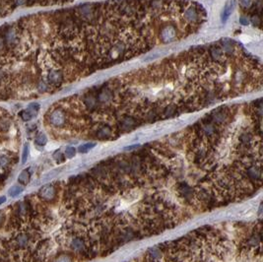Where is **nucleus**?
I'll return each mask as SVG.
<instances>
[{
	"mask_svg": "<svg viewBox=\"0 0 263 262\" xmlns=\"http://www.w3.org/2000/svg\"><path fill=\"white\" fill-rule=\"evenodd\" d=\"M56 194V190L55 187L52 184H45L43 187L39 189V195L42 199L45 200V201H51L54 199Z\"/></svg>",
	"mask_w": 263,
	"mask_h": 262,
	"instance_id": "nucleus-1",
	"label": "nucleus"
},
{
	"mask_svg": "<svg viewBox=\"0 0 263 262\" xmlns=\"http://www.w3.org/2000/svg\"><path fill=\"white\" fill-rule=\"evenodd\" d=\"M49 120H50V123L56 126V127H59V126H62L64 124L65 122V115L64 113L61 112V110H54V112L50 114V117H49Z\"/></svg>",
	"mask_w": 263,
	"mask_h": 262,
	"instance_id": "nucleus-2",
	"label": "nucleus"
},
{
	"mask_svg": "<svg viewBox=\"0 0 263 262\" xmlns=\"http://www.w3.org/2000/svg\"><path fill=\"white\" fill-rule=\"evenodd\" d=\"M161 37H162V39L165 43H169V42H171V40H174L175 38V28L171 27V26H169L166 29H164L162 34H161Z\"/></svg>",
	"mask_w": 263,
	"mask_h": 262,
	"instance_id": "nucleus-3",
	"label": "nucleus"
},
{
	"mask_svg": "<svg viewBox=\"0 0 263 262\" xmlns=\"http://www.w3.org/2000/svg\"><path fill=\"white\" fill-rule=\"evenodd\" d=\"M184 17L188 22L194 23V22H196L197 19H198V14H197L195 9H194L193 7H190V8L186 9V11L184 12Z\"/></svg>",
	"mask_w": 263,
	"mask_h": 262,
	"instance_id": "nucleus-4",
	"label": "nucleus"
},
{
	"mask_svg": "<svg viewBox=\"0 0 263 262\" xmlns=\"http://www.w3.org/2000/svg\"><path fill=\"white\" fill-rule=\"evenodd\" d=\"M233 7H234V4L232 2L228 3L226 5V7L224 8V11H223V13H222V17H221V20L223 23H226L227 20L230 18V16L233 12Z\"/></svg>",
	"mask_w": 263,
	"mask_h": 262,
	"instance_id": "nucleus-5",
	"label": "nucleus"
},
{
	"mask_svg": "<svg viewBox=\"0 0 263 262\" xmlns=\"http://www.w3.org/2000/svg\"><path fill=\"white\" fill-rule=\"evenodd\" d=\"M30 178H31V174H30V172H29V170H24V171H22L21 173L19 174L18 182L23 184V185H27L29 182H30Z\"/></svg>",
	"mask_w": 263,
	"mask_h": 262,
	"instance_id": "nucleus-6",
	"label": "nucleus"
},
{
	"mask_svg": "<svg viewBox=\"0 0 263 262\" xmlns=\"http://www.w3.org/2000/svg\"><path fill=\"white\" fill-rule=\"evenodd\" d=\"M37 113H35L34 112H32V110H30V109H26V110H22V112L20 113V116L22 117V119L24 120V121H29V120H31L34 116H35Z\"/></svg>",
	"mask_w": 263,
	"mask_h": 262,
	"instance_id": "nucleus-7",
	"label": "nucleus"
},
{
	"mask_svg": "<svg viewBox=\"0 0 263 262\" xmlns=\"http://www.w3.org/2000/svg\"><path fill=\"white\" fill-rule=\"evenodd\" d=\"M111 135V128L107 127V126L102 127L101 129L98 131V137L102 138V139L107 138V137H110Z\"/></svg>",
	"mask_w": 263,
	"mask_h": 262,
	"instance_id": "nucleus-8",
	"label": "nucleus"
},
{
	"mask_svg": "<svg viewBox=\"0 0 263 262\" xmlns=\"http://www.w3.org/2000/svg\"><path fill=\"white\" fill-rule=\"evenodd\" d=\"M22 191H23V187H21L19 185H13L12 187H10V189L8 190V195L11 197H16L19 194H21Z\"/></svg>",
	"mask_w": 263,
	"mask_h": 262,
	"instance_id": "nucleus-9",
	"label": "nucleus"
},
{
	"mask_svg": "<svg viewBox=\"0 0 263 262\" xmlns=\"http://www.w3.org/2000/svg\"><path fill=\"white\" fill-rule=\"evenodd\" d=\"M61 79V74L58 71H52L48 75V80L51 83H57Z\"/></svg>",
	"mask_w": 263,
	"mask_h": 262,
	"instance_id": "nucleus-10",
	"label": "nucleus"
},
{
	"mask_svg": "<svg viewBox=\"0 0 263 262\" xmlns=\"http://www.w3.org/2000/svg\"><path fill=\"white\" fill-rule=\"evenodd\" d=\"M35 142H36L37 145H39V146H44L48 142V138L43 134V133H39V134L36 137Z\"/></svg>",
	"mask_w": 263,
	"mask_h": 262,
	"instance_id": "nucleus-11",
	"label": "nucleus"
},
{
	"mask_svg": "<svg viewBox=\"0 0 263 262\" xmlns=\"http://www.w3.org/2000/svg\"><path fill=\"white\" fill-rule=\"evenodd\" d=\"M96 146V143H87V144H83L82 146H80L78 151L80 153H87L88 151H90L91 149H93Z\"/></svg>",
	"mask_w": 263,
	"mask_h": 262,
	"instance_id": "nucleus-12",
	"label": "nucleus"
},
{
	"mask_svg": "<svg viewBox=\"0 0 263 262\" xmlns=\"http://www.w3.org/2000/svg\"><path fill=\"white\" fill-rule=\"evenodd\" d=\"M83 246H84L83 241L80 240V238H75V240H73V241H72V247H73L74 249H76V250H81V249H83Z\"/></svg>",
	"mask_w": 263,
	"mask_h": 262,
	"instance_id": "nucleus-13",
	"label": "nucleus"
},
{
	"mask_svg": "<svg viewBox=\"0 0 263 262\" xmlns=\"http://www.w3.org/2000/svg\"><path fill=\"white\" fill-rule=\"evenodd\" d=\"M29 152H30V149H29V145L25 144L24 149H23V154H22V164H25L28 160L29 157Z\"/></svg>",
	"mask_w": 263,
	"mask_h": 262,
	"instance_id": "nucleus-14",
	"label": "nucleus"
},
{
	"mask_svg": "<svg viewBox=\"0 0 263 262\" xmlns=\"http://www.w3.org/2000/svg\"><path fill=\"white\" fill-rule=\"evenodd\" d=\"M134 125V120L132 118H125L123 121H122V127L125 128V129H129V128H131Z\"/></svg>",
	"mask_w": 263,
	"mask_h": 262,
	"instance_id": "nucleus-15",
	"label": "nucleus"
},
{
	"mask_svg": "<svg viewBox=\"0 0 263 262\" xmlns=\"http://www.w3.org/2000/svg\"><path fill=\"white\" fill-rule=\"evenodd\" d=\"M17 242H18L19 246H25L28 243V237L26 235H21L17 238Z\"/></svg>",
	"mask_w": 263,
	"mask_h": 262,
	"instance_id": "nucleus-16",
	"label": "nucleus"
},
{
	"mask_svg": "<svg viewBox=\"0 0 263 262\" xmlns=\"http://www.w3.org/2000/svg\"><path fill=\"white\" fill-rule=\"evenodd\" d=\"M75 154H76L75 148H73V147H67V148H66V150H65V156L67 157V158L71 159V158H73L74 156H75Z\"/></svg>",
	"mask_w": 263,
	"mask_h": 262,
	"instance_id": "nucleus-17",
	"label": "nucleus"
},
{
	"mask_svg": "<svg viewBox=\"0 0 263 262\" xmlns=\"http://www.w3.org/2000/svg\"><path fill=\"white\" fill-rule=\"evenodd\" d=\"M55 262H73V260L69 255H61L55 260Z\"/></svg>",
	"mask_w": 263,
	"mask_h": 262,
	"instance_id": "nucleus-18",
	"label": "nucleus"
},
{
	"mask_svg": "<svg viewBox=\"0 0 263 262\" xmlns=\"http://www.w3.org/2000/svg\"><path fill=\"white\" fill-rule=\"evenodd\" d=\"M39 108H41V106H39V103H32L30 106H29V109L32 110V112H34L35 113H37L39 112Z\"/></svg>",
	"mask_w": 263,
	"mask_h": 262,
	"instance_id": "nucleus-19",
	"label": "nucleus"
},
{
	"mask_svg": "<svg viewBox=\"0 0 263 262\" xmlns=\"http://www.w3.org/2000/svg\"><path fill=\"white\" fill-rule=\"evenodd\" d=\"M211 54H212V56L216 58V59H219L222 55V52L219 48H213L212 51H211Z\"/></svg>",
	"mask_w": 263,
	"mask_h": 262,
	"instance_id": "nucleus-20",
	"label": "nucleus"
},
{
	"mask_svg": "<svg viewBox=\"0 0 263 262\" xmlns=\"http://www.w3.org/2000/svg\"><path fill=\"white\" fill-rule=\"evenodd\" d=\"M110 98H111V95H110V93H108V92L102 93V94L100 95V97H99V99H100L101 102H106V101H107Z\"/></svg>",
	"mask_w": 263,
	"mask_h": 262,
	"instance_id": "nucleus-21",
	"label": "nucleus"
},
{
	"mask_svg": "<svg viewBox=\"0 0 263 262\" xmlns=\"http://www.w3.org/2000/svg\"><path fill=\"white\" fill-rule=\"evenodd\" d=\"M224 113H217L216 114H215V116H214V120L216 121V122H221V121H223L224 120Z\"/></svg>",
	"mask_w": 263,
	"mask_h": 262,
	"instance_id": "nucleus-22",
	"label": "nucleus"
},
{
	"mask_svg": "<svg viewBox=\"0 0 263 262\" xmlns=\"http://www.w3.org/2000/svg\"><path fill=\"white\" fill-rule=\"evenodd\" d=\"M239 1H241L242 6L244 8H248L252 4V0H239Z\"/></svg>",
	"mask_w": 263,
	"mask_h": 262,
	"instance_id": "nucleus-23",
	"label": "nucleus"
},
{
	"mask_svg": "<svg viewBox=\"0 0 263 262\" xmlns=\"http://www.w3.org/2000/svg\"><path fill=\"white\" fill-rule=\"evenodd\" d=\"M53 158H54L55 160H57V162H58V160H61V162H62V161H64L63 156H62V154L59 152V151H57V152H55V153H54Z\"/></svg>",
	"mask_w": 263,
	"mask_h": 262,
	"instance_id": "nucleus-24",
	"label": "nucleus"
},
{
	"mask_svg": "<svg viewBox=\"0 0 263 262\" xmlns=\"http://www.w3.org/2000/svg\"><path fill=\"white\" fill-rule=\"evenodd\" d=\"M95 100L93 98H88L87 100H86V103H87V106L89 107V108H92L94 104H95Z\"/></svg>",
	"mask_w": 263,
	"mask_h": 262,
	"instance_id": "nucleus-25",
	"label": "nucleus"
},
{
	"mask_svg": "<svg viewBox=\"0 0 263 262\" xmlns=\"http://www.w3.org/2000/svg\"><path fill=\"white\" fill-rule=\"evenodd\" d=\"M239 23H241L242 25H243V26H247V25H248L249 24V21H248V19L247 18H244V17H242V18H239Z\"/></svg>",
	"mask_w": 263,
	"mask_h": 262,
	"instance_id": "nucleus-26",
	"label": "nucleus"
},
{
	"mask_svg": "<svg viewBox=\"0 0 263 262\" xmlns=\"http://www.w3.org/2000/svg\"><path fill=\"white\" fill-rule=\"evenodd\" d=\"M6 163H7V159L5 158V157H1V158H0V168L6 165Z\"/></svg>",
	"mask_w": 263,
	"mask_h": 262,
	"instance_id": "nucleus-27",
	"label": "nucleus"
},
{
	"mask_svg": "<svg viewBox=\"0 0 263 262\" xmlns=\"http://www.w3.org/2000/svg\"><path fill=\"white\" fill-rule=\"evenodd\" d=\"M251 21H252V23H253L254 25H255V24L257 25V24H258V23L260 22V21H259V19H258V17H257V16L252 17V19H251Z\"/></svg>",
	"mask_w": 263,
	"mask_h": 262,
	"instance_id": "nucleus-28",
	"label": "nucleus"
},
{
	"mask_svg": "<svg viewBox=\"0 0 263 262\" xmlns=\"http://www.w3.org/2000/svg\"><path fill=\"white\" fill-rule=\"evenodd\" d=\"M139 147V145H133V146H129V147H126L125 148V150L126 151H131V150H133V149H135V148H138Z\"/></svg>",
	"mask_w": 263,
	"mask_h": 262,
	"instance_id": "nucleus-29",
	"label": "nucleus"
},
{
	"mask_svg": "<svg viewBox=\"0 0 263 262\" xmlns=\"http://www.w3.org/2000/svg\"><path fill=\"white\" fill-rule=\"evenodd\" d=\"M6 201V196H1L0 197V205H2L3 203H5Z\"/></svg>",
	"mask_w": 263,
	"mask_h": 262,
	"instance_id": "nucleus-30",
	"label": "nucleus"
},
{
	"mask_svg": "<svg viewBox=\"0 0 263 262\" xmlns=\"http://www.w3.org/2000/svg\"><path fill=\"white\" fill-rule=\"evenodd\" d=\"M4 215H3V213H0V227H1V225H2V223L4 222Z\"/></svg>",
	"mask_w": 263,
	"mask_h": 262,
	"instance_id": "nucleus-31",
	"label": "nucleus"
}]
</instances>
